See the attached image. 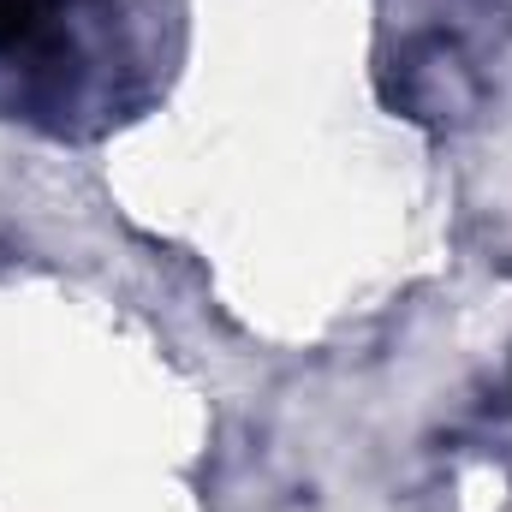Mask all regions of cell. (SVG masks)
I'll use <instances>...</instances> for the list:
<instances>
[{"label":"cell","instance_id":"1","mask_svg":"<svg viewBox=\"0 0 512 512\" xmlns=\"http://www.w3.org/2000/svg\"><path fill=\"white\" fill-rule=\"evenodd\" d=\"M48 0H0V54H18L42 36Z\"/></svg>","mask_w":512,"mask_h":512}]
</instances>
